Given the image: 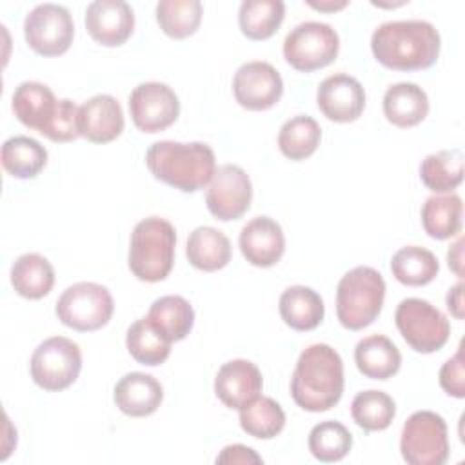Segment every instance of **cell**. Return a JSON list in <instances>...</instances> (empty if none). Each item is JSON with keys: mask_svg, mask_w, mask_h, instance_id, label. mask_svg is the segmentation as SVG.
<instances>
[{"mask_svg": "<svg viewBox=\"0 0 465 465\" xmlns=\"http://www.w3.org/2000/svg\"><path fill=\"white\" fill-rule=\"evenodd\" d=\"M441 38L425 20H396L378 25L371 36L374 58L387 69L421 71L440 54Z\"/></svg>", "mask_w": 465, "mask_h": 465, "instance_id": "obj_1", "label": "cell"}, {"mask_svg": "<svg viewBox=\"0 0 465 465\" xmlns=\"http://www.w3.org/2000/svg\"><path fill=\"white\" fill-rule=\"evenodd\" d=\"M343 361L327 343H314L302 351L292 378L291 396L309 412L332 409L343 394Z\"/></svg>", "mask_w": 465, "mask_h": 465, "instance_id": "obj_2", "label": "cell"}, {"mask_svg": "<svg viewBox=\"0 0 465 465\" xmlns=\"http://www.w3.org/2000/svg\"><path fill=\"white\" fill-rule=\"evenodd\" d=\"M145 163L156 180L183 193L203 189L216 171L214 153L203 142H154L145 153Z\"/></svg>", "mask_w": 465, "mask_h": 465, "instance_id": "obj_3", "label": "cell"}, {"mask_svg": "<svg viewBox=\"0 0 465 465\" xmlns=\"http://www.w3.org/2000/svg\"><path fill=\"white\" fill-rule=\"evenodd\" d=\"M176 231L171 222L160 216H149L138 222L129 242V269L149 283L162 282L169 276L174 263Z\"/></svg>", "mask_w": 465, "mask_h": 465, "instance_id": "obj_4", "label": "cell"}, {"mask_svg": "<svg viewBox=\"0 0 465 465\" xmlns=\"http://www.w3.org/2000/svg\"><path fill=\"white\" fill-rule=\"evenodd\" d=\"M385 300L383 276L367 265L345 272L336 289V316L349 331L371 325L381 312Z\"/></svg>", "mask_w": 465, "mask_h": 465, "instance_id": "obj_5", "label": "cell"}, {"mask_svg": "<svg viewBox=\"0 0 465 465\" xmlns=\"http://www.w3.org/2000/svg\"><path fill=\"white\" fill-rule=\"evenodd\" d=\"M114 311L113 296L107 287L94 282L69 285L56 302L58 320L78 332L98 331L111 320Z\"/></svg>", "mask_w": 465, "mask_h": 465, "instance_id": "obj_6", "label": "cell"}, {"mask_svg": "<svg viewBox=\"0 0 465 465\" xmlns=\"http://www.w3.org/2000/svg\"><path fill=\"white\" fill-rule=\"evenodd\" d=\"M394 320L407 345L421 354L440 351L450 334V323L445 314L421 298L401 300L396 307Z\"/></svg>", "mask_w": 465, "mask_h": 465, "instance_id": "obj_7", "label": "cell"}, {"mask_svg": "<svg viewBox=\"0 0 465 465\" xmlns=\"http://www.w3.org/2000/svg\"><path fill=\"white\" fill-rule=\"evenodd\" d=\"M400 450L409 465H443L449 458L445 420L432 411L412 412L403 423Z\"/></svg>", "mask_w": 465, "mask_h": 465, "instance_id": "obj_8", "label": "cell"}, {"mask_svg": "<svg viewBox=\"0 0 465 465\" xmlns=\"http://www.w3.org/2000/svg\"><path fill=\"white\" fill-rule=\"evenodd\" d=\"M29 367L40 389L58 392L76 381L82 371V351L73 340L53 336L35 349Z\"/></svg>", "mask_w": 465, "mask_h": 465, "instance_id": "obj_9", "label": "cell"}, {"mask_svg": "<svg viewBox=\"0 0 465 465\" xmlns=\"http://www.w3.org/2000/svg\"><path fill=\"white\" fill-rule=\"evenodd\" d=\"M338 51V33L323 22H302L291 29L283 40V58L302 73H311L332 64Z\"/></svg>", "mask_w": 465, "mask_h": 465, "instance_id": "obj_10", "label": "cell"}, {"mask_svg": "<svg viewBox=\"0 0 465 465\" xmlns=\"http://www.w3.org/2000/svg\"><path fill=\"white\" fill-rule=\"evenodd\" d=\"M27 45L42 56L64 54L74 36V24L69 11L58 4H40L24 20Z\"/></svg>", "mask_w": 465, "mask_h": 465, "instance_id": "obj_11", "label": "cell"}, {"mask_svg": "<svg viewBox=\"0 0 465 465\" xmlns=\"http://www.w3.org/2000/svg\"><path fill=\"white\" fill-rule=\"evenodd\" d=\"M251 200L252 183L240 165L225 163L214 171L205 193V203L216 220H238L251 207Z\"/></svg>", "mask_w": 465, "mask_h": 465, "instance_id": "obj_12", "label": "cell"}, {"mask_svg": "<svg viewBox=\"0 0 465 465\" xmlns=\"http://www.w3.org/2000/svg\"><path fill=\"white\" fill-rule=\"evenodd\" d=\"M129 113L142 133H160L173 125L180 114L176 93L162 82H145L133 89Z\"/></svg>", "mask_w": 465, "mask_h": 465, "instance_id": "obj_13", "label": "cell"}, {"mask_svg": "<svg viewBox=\"0 0 465 465\" xmlns=\"http://www.w3.org/2000/svg\"><path fill=\"white\" fill-rule=\"evenodd\" d=\"M232 93L243 109L265 111L280 102L283 80L269 62L252 60L240 65L234 73Z\"/></svg>", "mask_w": 465, "mask_h": 465, "instance_id": "obj_14", "label": "cell"}, {"mask_svg": "<svg viewBox=\"0 0 465 465\" xmlns=\"http://www.w3.org/2000/svg\"><path fill=\"white\" fill-rule=\"evenodd\" d=\"M316 104L332 122H354L365 109V91L354 76L345 73L331 74L318 85Z\"/></svg>", "mask_w": 465, "mask_h": 465, "instance_id": "obj_15", "label": "cell"}, {"mask_svg": "<svg viewBox=\"0 0 465 465\" xmlns=\"http://www.w3.org/2000/svg\"><path fill=\"white\" fill-rule=\"evenodd\" d=\"M85 29L105 47L122 45L134 29V13L124 0H96L85 9Z\"/></svg>", "mask_w": 465, "mask_h": 465, "instance_id": "obj_16", "label": "cell"}, {"mask_svg": "<svg viewBox=\"0 0 465 465\" xmlns=\"http://www.w3.org/2000/svg\"><path fill=\"white\" fill-rule=\"evenodd\" d=\"M243 258L254 267H272L285 251V236L282 225L269 216L249 220L238 238Z\"/></svg>", "mask_w": 465, "mask_h": 465, "instance_id": "obj_17", "label": "cell"}, {"mask_svg": "<svg viewBox=\"0 0 465 465\" xmlns=\"http://www.w3.org/2000/svg\"><path fill=\"white\" fill-rule=\"evenodd\" d=\"M11 107L20 124L47 136L58 114L60 100H56L54 93L45 84L29 80L15 89Z\"/></svg>", "mask_w": 465, "mask_h": 465, "instance_id": "obj_18", "label": "cell"}, {"mask_svg": "<svg viewBox=\"0 0 465 465\" xmlns=\"http://www.w3.org/2000/svg\"><path fill=\"white\" fill-rule=\"evenodd\" d=\"M124 125V111L111 94H94L78 109L80 136L93 143L113 142L122 134Z\"/></svg>", "mask_w": 465, "mask_h": 465, "instance_id": "obj_19", "label": "cell"}, {"mask_svg": "<svg viewBox=\"0 0 465 465\" xmlns=\"http://www.w3.org/2000/svg\"><path fill=\"white\" fill-rule=\"evenodd\" d=\"M262 372L249 360H231L218 369L214 392L229 409H242L262 392Z\"/></svg>", "mask_w": 465, "mask_h": 465, "instance_id": "obj_20", "label": "cell"}, {"mask_svg": "<svg viewBox=\"0 0 465 465\" xmlns=\"http://www.w3.org/2000/svg\"><path fill=\"white\" fill-rule=\"evenodd\" d=\"M113 400L124 414L143 418L160 407L163 400V389L160 381L151 374L129 372L114 385Z\"/></svg>", "mask_w": 465, "mask_h": 465, "instance_id": "obj_21", "label": "cell"}, {"mask_svg": "<svg viewBox=\"0 0 465 465\" xmlns=\"http://www.w3.org/2000/svg\"><path fill=\"white\" fill-rule=\"evenodd\" d=\"M383 114L396 127H414L429 114L427 93L412 82L392 84L383 94Z\"/></svg>", "mask_w": 465, "mask_h": 465, "instance_id": "obj_22", "label": "cell"}, {"mask_svg": "<svg viewBox=\"0 0 465 465\" xmlns=\"http://www.w3.org/2000/svg\"><path fill=\"white\" fill-rule=\"evenodd\" d=\"M280 316L294 331H312L325 316V305L322 296L305 285L287 287L278 302Z\"/></svg>", "mask_w": 465, "mask_h": 465, "instance_id": "obj_23", "label": "cell"}, {"mask_svg": "<svg viewBox=\"0 0 465 465\" xmlns=\"http://www.w3.org/2000/svg\"><path fill=\"white\" fill-rule=\"evenodd\" d=\"M354 361L358 371L371 380H389L401 365L398 347L383 334H372L356 343Z\"/></svg>", "mask_w": 465, "mask_h": 465, "instance_id": "obj_24", "label": "cell"}, {"mask_svg": "<svg viewBox=\"0 0 465 465\" xmlns=\"http://www.w3.org/2000/svg\"><path fill=\"white\" fill-rule=\"evenodd\" d=\"M145 318L171 343L183 340L194 325L193 305L178 294L154 300Z\"/></svg>", "mask_w": 465, "mask_h": 465, "instance_id": "obj_25", "label": "cell"}, {"mask_svg": "<svg viewBox=\"0 0 465 465\" xmlns=\"http://www.w3.org/2000/svg\"><path fill=\"white\" fill-rule=\"evenodd\" d=\"M185 254L193 267L213 272L231 262V242L222 231L200 225L189 234Z\"/></svg>", "mask_w": 465, "mask_h": 465, "instance_id": "obj_26", "label": "cell"}, {"mask_svg": "<svg viewBox=\"0 0 465 465\" xmlns=\"http://www.w3.org/2000/svg\"><path fill=\"white\" fill-rule=\"evenodd\" d=\"M11 285L27 300L47 296L54 285V269L38 252H27L15 260L11 267Z\"/></svg>", "mask_w": 465, "mask_h": 465, "instance_id": "obj_27", "label": "cell"}, {"mask_svg": "<svg viewBox=\"0 0 465 465\" xmlns=\"http://www.w3.org/2000/svg\"><path fill=\"white\" fill-rule=\"evenodd\" d=\"M421 223L425 232L434 240H447L461 231L463 202L458 194L429 196L421 207Z\"/></svg>", "mask_w": 465, "mask_h": 465, "instance_id": "obj_28", "label": "cell"}, {"mask_svg": "<svg viewBox=\"0 0 465 465\" xmlns=\"http://www.w3.org/2000/svg\"><path fill=\"white\" fill-rule=\"evenodd\" d=\"M47 163V149L35 138L11 136L2 145V165L15 178H35Z\"/></svg>", "mask_w": 465, "mask_h": 465, "instance_id": "obj_29", "label": "cell"}, {"mask_svg": "<svg viewBox=\"0 0 465 465\" xmlns=\"http://www.w3.org/2000/svg\"><path fill=\"white\" fill-rule=\"evenodd\" d=\"M391 271L400 283L421 287L436 278L440 263L432 251L420 245H407L392 254Z\"/></svg>", "mask_w": 465, "mask_h": 465, "instance_id": "obj_30", "label": "cell"}, {"mask_svg": "<svg viewBox=\"0 0 465 465\" xmlns=\"http://www.w3.org/2000/svg\"><path fill=\"white\" fill-rule=\"evenodd\" d=\"M285 4L282 0H243L238 11L242 33L251 40H267L282 25Z\"/></svg>", "mask_w": 465, "mask_h": 465, "instance_id": "obj_31", "label": "cell"}, {"mask_svg": "<svg viewBox=\"0 0 465 465\" xmlns=\"http://www.w3.org/2000/svg\"><path fill=\"white\" fill-rule=\"evenodd\" d=\"M420 178L434 193H450L463 180V153L443 149L425 156L420 165Z\"/></svg>", "mask_w": 465, "mask_h": 465, "instance_id": "obj_32", "label": "cell"}, {"mask_svg": "<svg viewBox=\"0 0 465 465\" xmlns=\"http://www.w3.org/2000/svg\"><path fill=\"white\" fill-rule=\"evenodd\" d=\"M320 124L307 114H298L287 120L278 133V147L289 160L300 162L309 158L320 145Z\"/></svg>", "mask_w": 465, "mask_h": 465, "instance_id": "obj_33", "label": "cell"}, {"mask_svg": "<svg viewBox=\"0 0 465 465\" xmlns=\"http://www.w3.org/2000/svg\"><path fill=\"white\" fill-rule=\"evenodd\" d=\"M240 427L252 438L271 440L285 427V412L269 396H256L240 409Z\"/></svg>", "mask_w": 465, "mask_h": 465, "instance_id": "obj_34", "label": "cell"}, {"mask_svg": "<svg viewBox=\"0 0 465 465\" xmlns=\"http://www.w3.org/2000/svg\"><path fill=\"white\" fill-rule=\"evenodd\" d=\"M202 15L203 7L200 0H162L156 4V22L174 40L194 35L200 27Z\"/></svg>", "mask_w": 465, "mask_h": 465, "instance_id": "obj_35", "label": "cell"}, {"mask_svg": "<svg viewBox=\"0 0 465 465\" xmlns=\"http://www.w3.org/2000/svg\"><path fill=\"white\" fill-rule=\"evenodd\" d=\"M351 414L354 423L365 432L385 430L396 416V403L387 392L369 389L354 396Z\"/></svg>", "mask_w": 465, "mask_h": 465, "instance_id": "obj_36", "label": "cell"}, {"mask_svg": "<svg viewBox=\"0 0 465 465\" xmlns=\"http://www.w3.org/2000/svg\"><path fill=\"white\" fill-rule=\"evenodd\" d=\"M125 345L129 354L142 365H162L171 354V341H167L147 318H140L127 329Z\"/></svg>", "mask_w": 465, "mask_h": 465, "instance_id": "obj_37", "label": "cell"}, {"mask_svg": "<svg viewBox=\"0 0 465 465\" xmlns=\"http://www.w3.org/2000/svg\"><path fill=\"white\" fill-rule=\"evenodd\" d=\"M351 447H352V434L340 421H334V420L320 421L309 432V450L316 460L323 463L340 461L349 454Z\"/></svg>", "mask_w": 465, "mask_h": 465, "instance_id": "obj_38", "label": "cell"}, {"mask_svg": "<svg viewBox=\"0 0 465 465\" xmlns=\"http://www.w3.org/2000/svg\"><path fill=\"white\" fill-rule=\"evenodd\" d=\"M78 109L80 107L73 100H69V98L60 100L58 114H56L45 138H49L51 142H56V143H65V142L76 140L80 136Z\"/></svg>", "mask_w": 465, "mask_h": 465, "instance_id": "obj_39", "label": "cell"}, {"mask_svg": "<svg viewBox=\"0 0 465 465\" xmlns=\"http://www.w3.org/2000/svg\"><path fill=\"white\" fill-rule=\"evenodd\" d=\"M440 385L441 389L454 398L465 396V369H463V351L461 347L456 351L452 358H449L440 369Z\"/></svg>", "mask_w": 465, "mask_h": 465, "instance_id": "obj_40", "label": "cell"}, {"mask_svg": "<svg viewBox=\"0 0 465 465\" xmlns=\"http://www.w3.org/2000/svg\"><path fill=\"white\" fill-rule=\"evenodd\" d=\"M216 463H242V465H249V463H262V458L251 449L245 447L242 443H234V445H227L216 458Z\"/></svg>", "mask_w": 465, "mask_h": 465, "instance_id": "obj_41", "label": "cell"}, {"mask_svg": "<svg viewBox=\"0 0 465 465\" xmlns=\"http://www.w3.org/2000/svg\"><path fill=\"white\" fill-rule=\"evenodd\" d=\"M447 307L458 320L463 318V283L461 282H458L452 289H449Z\"/></svg>", "mask_w": 465, "mask_h": 465, "instance_id": "obj_42", "label": "cell"}, {"mask_svg": "<svg viewBox=\"0 0 465 465\" xmlns=\"http://www.w3.org/2000/svg\"><path fill=\"white\" fill-rule=\"evenodd\" d=\"M447 263L460 278L463 276V238H458L456 243L447 251Z\"/></svg>", "mask_w": 465, "mask_h": 465, "instance_id": "obj_43", "label": "cell"}, {"mask_svg": "<svg viewBox=\"0 0 465 465\" xmlns=\"http://www.w3.org/2000/svg\"><path fill=\"white\" fill-rule=\"evenodd\" d=\"M307 4L316 9V11H323V13H334L338 9H343L347 5V0H320V2H314V0H307Z\"/></svg>", "mask_w": 465, "mask_h": 465, "instance_id": "obj_44", "label": "cell"}]
</instances>
